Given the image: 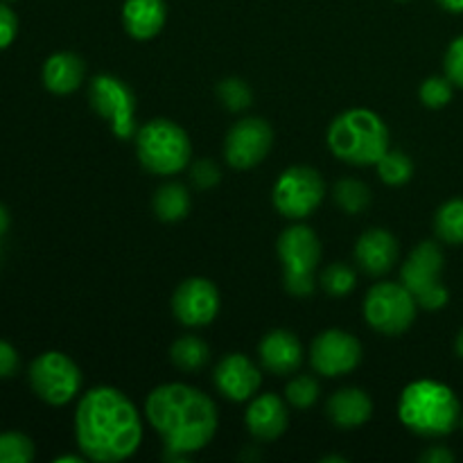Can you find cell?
Returning <instances> with one entry per match:
<instances>
[{
  "label": "cell",
  "instance_id": "31",
  "mask_svg": "<svg viewBox=\"0 0 463 463\" xmlns=\"http://www.w3.org/2000/svg\"><path fill=\"white\" fill-rule=\"evenodd\" d=\"M452 90H455V84L443 77H428V80L420 84V102L428 109H443L452 99Z\"/></svg>",
  "mask_w": 463,
  "mask_h": 463
},
{
  "label": "cell",
  "instance_id": "24",
  "mask_svg": "<svg viewBox=\"0 0 463 463\" xmlns=\"http://www.w3.org/2000/svg\"><path fill=\"white\" fill-rule=\"evenodd\" d=\"M434 231L441 242L463 244V199H450L439 208Z\"/></svg>",
  "mask_w": 463,
  "mask_h": 463
},
{
  "label": "cell",
  "instance_id": "21",
  "mask_svg": "<svg viewBox=\"0 0 463 463\" xmlns=\"http://www.w3.org/2000/svg\"><path fill=\"white\" fill-rule=\"evenodd\" d=\"M86 63L75 52H54L43 63V86L54 95H71L84 84Z\"/></svg>",
  "mask_w": 463,
  "mask_h": 463
},
{
  "label": "cell",
  "instance_id": "19",
  "mask_svg": "<svg viewBox=\"0 0 463 463\" xmlns=\"http://www.w3.org/2000/svg\"><path fill=\"white\" fill-rule=\"evenodd\" d=\"M165 0H125L122 5V25L136 41H149L165 27Z\"/></svg>",
  "mask_w": 463,
  "mask_h": 463
},
{
  "label": "cell",
  "instance_id": "13",
  "mask_svg": "<svg viewBox=\"0 0 463 463\" xmlns=\"http://www.w3.org/2000/svg\"><path fill=\"white\" fill-rule=\"evenodd\" d=\"M362 362V344L346 330H326L317 335L310 346V364L324 378L353 373Z\"/></svg>",
  "mask_w": 463,
  "mask_h": 463
},
{
  "label": "cell",
  "instance_id": "34",
  "mask_svg": "<svg viewBox=\"0 0 463 463\" xmlns=\"http://www.w3.org/2000/svg\"><path fill=\"white\" fill-rule=\"evenodd\" d=\"M16 32H18L16 14L9 9L7 3H0V52L14 43Z\"/></svg>",
  "mask_w": 463,
  "mask_h": 463
},
{
  "label": "cell",
  "instance_id": "22",
  "mask_svg": "<svg viewBox=\"0 0 463 463\" xmlns=\"http://www.w3.org/2000/svg\"><path fill=\"white\" fill-rule=\"evenodd\" d=\"M190 206H193V199H190L188 188L184 184H176V181L161 185L152 199L154 215L167 224L184 220L190 213Z\"/></svg>",
  "mask_w": 463,
  "mask_h": 463
},
{
  "label": "cell",
  "instance_id": "5",
  "mask_svg": "<svg viewBox=\"0 0 463 463\" xmlns=\"http://www.w3.org/2000/svg\"><path fill=\"white\" fill-rule=\"evenodd\" d=\"M134 140L136 156L149 175L172 176L190 165L193 143L184 127L167 118H154L145 122L143 127H138Z\"/></svg>",
  "mask_w": 463,
  "mask_h": 463
},
{
  "label": "cell",
  "instance_id": "11",
  "mask_svg": "<svg viewBox=\"0 0 463 463\" xmlns=\"http://www.w3.org/2000/svg\"><path fill=\"white\" fill-rule=\"evenodd\" d=\"M90 109L102 120L109 122L118 138H134L138 125H136V95L120 77L98 75L89 84Z\"/></svg>",
  "mask_w": 463,
  "mask_h": 463
},
{
  "label": "cell",
  "instance_id": "41",
  "mask_svg": "<svg viewBox=\"0 0 463 463\" xmlns=\"http://www.w3.org/2000/svg\"><path fill=\"white\" fill-rule=\"evenodd\" d=\"M3 3H12V0H3Z\"/></svg>",
  "mask_w": 463,
  "mask_h": 463
},
{
  "label": "cell",
  "instance_id": "40",
  "mask_svg": "<svg viewBox=\"0 0 463 463\" xmlns=\"http://www.w3.org/2000/svg\"><path fill=\"white\" fill-rule=\"evenodd\" d=\"M461 428H463V411H461Z\"/></svg>",
  "mask_w": 463,
  "mask_h": 463
},
{
  "label": "cell",
  "instance_id": "28",
  "mask_svg": "<svg viewBox=\"0 0 463 463\" xmlns=\"http://www.w3.org/2000/svg\"><path fill=\"white\" fill-rule=\"evenodd\" d=\"M357 271L353 267L344 265V262H333L321 274V288L330 294V297H346L355 289Z\"/></svg>",
  "mask_w": 463,
  "mask_h": 463
},
{
  "label": "cell",
  "instance_id": "39",
  "mask_svg": "<svg viewBox=\"0 0 463 463\" xmlns=\"http://www.w3.org/2000/svg\"><path fill=\"white\" fill-rule=\"evenodd\" d=\"M455 348H457V355L463 357V328L459 330V335H457V342H455Z\"/></svg>",
  "mask_w": 463,
  "mask_h": 463
},
{
  "label": "cell",
  "instance_id": "16",
  "mask_svg": "<svg viewBox=\"0 0 463 463\" xmlns=\"http://www.w3.org/2000/svg\"><path fill=\"white\" fill-rule=\"evenodd\" d=\"M288 402L276 393H260L249 401L244 411V425L258 441H276L288 430Z\"/></svg>",
  "mask_w": 463,
  "mask_h": 463
},
{
  "label": "cell",
  "instance_id": "23",
  "mask_svg": "<svg viewBox=\"0 0 463 463\" xmlns=\"http://www.w3.org/2000/svg\"><path fill=\"white\" fill-rule=\"evenodd\" d=\"M170 360L179 371L194 373V371H202L211 362V348L203 339L194 337V335H184V337L172 344Z\"/></svg>",
  "mask_w": 463,
  "mask_h": 463
},
{
  "label": "cell",
  "instance_id": "9",
  "mask_svg": "<svg viewBox=\"0 0 463 463\" xmlns=\"http://www.w3.org/2000/svg\"><path fill=\"white\" fill-rule=\"evenodd\" d=\"M326 197L324 176L310 165H292L276 179L271 190L274 208L288 220H306Z\"/></svg>",
  "mask_w": 463,
  "mask_h": 463
},
{
  "label": "cell",
  "instance_id": "6",
  "mask_svg": "<svg viewBox=\"0 0 463 463\" xmlns=\"http://www.w3.org/2000/svg\"><path fill=\"white\" fill-rule=\"evenodd\" d=\"M279 260L283 265V285L292 297H310L317 289V269L321 262V242L310 226L294 224L280 233Z\"/></svg>",
  "mask_w": 463,
  "mask_h": 463
},
{
  "label": "cell",
  "instance_id": "35",
  "mask_svg": "<svg viewBox=\"0 0 463 463\" xmlns=\"http://www.w3.org/2000/svg\"><path fill=\"white\" fill-rule=\"evenodd\" d=\"M18 366H21V357H18L16 348L0 339V380L14 378L18 373Z\"/></svg>",
  "mask_w": 463,
  "mask_h": 463
},
{
  "label": "cell",
  "instance_id": "2",
  "mask_svg": "<svg viewBox=\"0 0 463 463\" xmlns=\"http://www.w3.org/2000/svg\"><path fill=\"white\" fill-rule=\"evenodd\" d=\"M145 419L165 443L167 452L184 457L203 450L220 423L213 398L184 383L152 389L145 401Z\"/></svg>",
  "mask_w": 463,
  "mask_h": 463
},
{
  "label": "cell",
  "instance_id": "25",
  "mask_svg": "<svg viewBox=\"0 0 463 463\" xmlns=\"http://www.w3.org/2000/svg\"><path fill=\"white\" fill-rule=\"evenodd\" d=\"M333 197L344 213L357 215V213H364L366 208H369L371 190L369 185L362 184V181L357 179H342L335 185Z\"/></svg>",
  "mask_w": 463,
  "mask_h": 463
},
{
  "label": "cell",
  "instance_id": "27",
  "mask_svg": "<svg viewBox=\"0 0 463 463\" xmlns=\"http://www.w3.org/2000/svg\"><path fill=\"white\" fill-rule=\"evenodd\" d=\"M319 383L312 375L301 373L294 375L285 387V401L294 407V410H310L317 401H319Z\"/></svg>",
  "mask_w": 463,
  "mask_h": 463
},
{
  "label": "cell",
  "instance_id": "36",
  "mask_svg": "<svg viewBox=\"0 0 463 463\" xmlns=\"http://www.w3.org/2000/svg\"><path fill=\"white\" fill-rule=\"evenodd\" d=\"M420 461H423V463H452V461H455V455H452L448 448L434 446V448H430V450H425L423 455H420Z\"/></svg>",
  "mask_w": 463,
  "mask_h": 463
},
{
  "label": "cell",
  "instance_id": "4",
  "mask_svg": "<svg viewBox=\"0 0 463 463\" xmlns=\"http://www.w3.org/2000/svg\"><path fill=\"white\" fill-rule=\"evenodd\" d=\"M328 147L348 165H375L389 152V129L371 109H348L330 122Z\"/></svg>",
  "mask_w": 463,
  "mask_h": 463
},
{
  "label": "cell",
  "instance_id": "33",
  "mask_svg": "<svg viewBox=\"0 0 463 463\" xmlns=\"http://www.w3.org/2000/svg\"><path fill=\"white\" fill-rule=\"evenodd\" d=\"M190 179H193V184L197 185V188H213V185L220 181V167H217L211 158H202V161H197L190 167Z\"/></svg>",
  "mask_w": 463,
  "mask_h": 463
},
{
  "label": "cell",
  "instance_id": "17",
  "mask_svg": "<svg viewBox=\"0 0 463 463\" xmlns=\"http://www.w3.org/2000/svg\"><path fill=\"white\" fill-rule=\"evenodd\" d=\"M396 235L387 229H369L357 238L355 242V262L364 274L384 276L393 269L398 260Z\"/></svg>",
  "mask_w": 463,
  "mask_h": 463
},
{
  "label": "cell",
  "instance_id": "30",
  "mask_svg": "<svg viewBox=\"0 0 463 463\" xmlns=\"http://www.w3.org/2000/svg\"><path fill=\"white\" fill-rule=\"evenodd\" d=\"M217 95H220L222 104L229 111H244L253 99V90L240 77H226V80H222L220 86H217Z\"/></svg>",
  "mask_w": 463,
  "mask_h": 463
},
{
  "label": "cell",
  "instance_id": "37",
  "mask_svg": "<svg viewBox=\"0 0 463 463\" xmlns=\"http://www.w3.org/2000/svg\"><path fill=\"white\" fill-rule=\"evenodd\" d=\"M439 3H441L443 9H448V12L452 14L463 12V0H439Z\"/></svg>",
  "mask_w": 463,
  "mask_h": 463
},
{
  "label": "cell",
  "instance_id": "1",
  "mask_svg": "<svg viewBox=\"0 0 463 463\" xmlns=\"http://www.w3.org/2000/svg\"><path fill=\"white\" fill-rule=\"evenodd\" d=\"M75 441L89 461L118 463L134 457L143 443L140 411L120 389L93 387L75 410Z\"/></svg>",
  "mask_w": 463,
  "mask_h": 463
},
{
  "label": "cell",
  "instance_id": "26",
  "mask_svg": "<svg viewBox=\"0 0 463 463\" xmlns=\"http://www.w3.org/2000/svg\"><path fill=\"white\" fill-rule=\"evenodd\" d=\"M375 167H378L380 179L387 185H405L407 181L411 179V175H414V163H411V158L407 156L405 152H401V149H389V152L375 163Z\"/></svg>",
  "mask_w": 463,
  "mask_h": 463
},
{
  "label": "cell",
  "instance_id": "10",
  "mask_svg": "<svg viewBox=\"0 0 463 463\" xmlns=\"http://www.w3.org/2000/svg\"><path fill=\"white\" fill-rule=\"evenodd\" d=\"M30 387L52 407H63L81 392V371L66 353H41L30 364Z\"/></svg>",
  "mask_w": 463,
  "mask_h": 463
},
{
  "label": "cell",
  "instance_id": "3",
  "mask_svg": "<svg viewBox=\"0 0 463 463\" xmlns=\"http://www.w3.org/2000/svg\"><path fill=\"white\" fill-rule=\"evenodd\" d=\"M398 419L410 432L423 439H441L461 423V405L448 384L416 380L398 398Z\"/></svg>",
  "mask_w": 463,
  "mask_h": 463
},
{
  "label": "cell",
  "instance_id": "38",
  "mask_svg": "<svg viewBox=\"0 0 463 463\" xmlns=\"http://www.w3.org/2000/svg\"><path fill=\"white\" fill-rule=\"evenodd\" d=\"M7 229H9V213L7 208L0 203V240H3V235L7 233Z\"/></svg>",
  "mask_w": 463,
  "mask_h": 463
},
{
  "label": "cell",
  "instance_id": "20",
  "mask_svg": "<svg viewBox=\"0 0 463 463\" xmlns=\"http://www.w3.org/2000/svg\"><path fill=\"white\" fill-rule=\"evenodd\" d=\"M326 414H328V419L337 428L355 430L362 428L371 419V414H373V401L362 389H339L326 402Z\"/></svg>",
  "mask_w": 463,
  "mask_h": 463
},
{
  "label": "cell",
  "instance_id": "29",
  "mask_svg": "<svg viewBox=\"0 0 463 463\" xmlns=\"http://www.w3.org/2000/svg\"><path fill=\"white\" fill-rule=\"evenodd\" d=\"M34 459V443L21 432L0 434V463H30Z\"/></svg>",
  "mask_w": 463,
  "mask_h": 463
},
{
  "label": "cell",
  "instance_id": "14",
  "mask_svg": "<svg viewBox=\"0 0 463 463\" xmlns=\"http://www.w3.org/2000/svg\"><path fill=\"white\" fill-rule=\"evenodd\" d=\"M172 312L179 324L188 328H203L213 324L220 312V289L203 276L185 279L172 294Z\"/></svg>",
  "mask_w": 463,
  "mask_h": 463
},
{
  "label": "cell",
  "instance_id": "32",
  "mask_svg": "<svg viewBox=\"0 0 463 463\" xmlns=\"http://www.w3.org/2000/svg\"><path fill=\"white\" fill-rule=\"evenodd\" d=\"M443 68H446L448 80H450L457 89H463V36H457V39L448 45Z\"/></svg>",
  "mask_w": 463,
  "mask_h": 463
},
{
  "label": "cell",
  "instance_id": "12",
  "mask_svg": "<svg viewBox=\"0 0 463 463\" xmlns=\"http://www.w3.org/2000/svg\"><path fill=\"white\" fill-rule=\"evenodd\" d=\"M274 145V129L262 118H242L229 129L224 140V158L235 170H251L265 161Z\"/></svg>",
  "mask_w": 463,
  "mask_h": 463
},
{
  "label": "cell",
  "instance_id": "15",
  "mask_svg": "<svg viewBox=\"0 0 463 463\" xmlns=\"http://www.w3.org/2000/svg\"><path fill=\"white\" fill-rule=\"evenodd\" d=\"M213 384L226 401L247 402L260 389L262 375L244 353H229V355L217 362Z\"/></svg>",
  "mask_w": 463,
  "mask_h": 463
},
{
  "label": "cell",
  "instance_id": "7",
  "mask_svg": "<svg viewBox=\"0 0 463 463\" xmlns=\"http://www.w3.org/2000/svg\"><path fill=\"white\" fill-rule=\"evenodd\" d=\"M443 265H446V258H443L441 247L428 240V242H420L401 267V283L414 294L416 303L423 310H441L450 298L446 285L441 283Z\"/></svg>",
  "mask_w": 463,
  "mask_h": 463
},
{
  "label": "cell",
  "instance_id": "8",
  "mask_svg": "<svg viewBox=\"0 0 463 463\" xmlns=\"http://www.w3.org/2000/svg\"><path fill=\"white\" fill-rule=\"evenodd\" d=\"M414 294L402 283H375L364 298V319L378 333L396 337L407 333L416 319Z\"/></svg>",
  "mask_w": 463,
  "mask_h": 463
},
{
  "label": "cell",
  "instance_id": "18",
  "mask_svg": "<svg viewBox=\"0 0 463 463\" xmlns=\"http://www.w3.org/2000/svg\"><path fill=\"white\" fill-rule=\"evenodd\" d=\"M262 366L274 375H292L303 364V344L289 330H271L258 346Z\"/></svg>",
  "mask_w": 463,
  "mask_h": 463
}]
</instances>
